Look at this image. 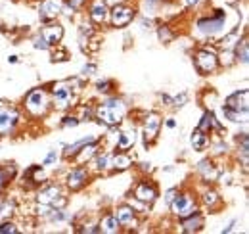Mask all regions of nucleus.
<instances>
[{
    "mask_svg": "<svg viewBox=\"0 0 249 234\" xmlns=\"http://www.w3.org/2000/svg\"><path fill=\"white\" fill-rule=\"evenodd\" d=\"M126 114H128V108H126L123 98L117 94H109L98 106H94V117L98 119L100 125H106L107 129L119 127L124 121Z\"/></svg>",
    "mask_w": 249,
    "mask_h": 234,
    "instance_id": "nucleus-1",
    "label": "nucleus"
},
{
    "mask_svg": "<svg viewBox=\"0 0 249 234\" xmlns=\"http://www.w3.org/2000/svg\"><path fill=\"white\" fill-rule=\"evenodd\" d=\"M226 20H228V12L222 8H215L211 16H203L197 18L196 21V31L199 37L203 39H217L226 35L230 29H226Z\"/></svg>",
    "mask_w": 249,
    "mask_h": 234,
    "instance_id": "nucleus-2",
    "label": "nucleus"
},
{
    "mask_svg": "<svg viewBox=\"0 0 249 234\" xmlns=\"http://www.w3.org/2000/svg\"><path fill=\"white\" fill-rule=\"evenodd\" d=\"M23 110L27 112V116L33 119H40L46 117L48 112L52 110V100H50V90L44 87L31 88L27 92V96L23 98Z\"/></svg>",
    "mask_w": 249,
    "mask_h": 234,
    "instance_id": "nucleus-3",
    "label": "nucleus"
},
{
    "mask_svg": "<svg viewBox=\"0 0 249 234\" xmlns=\"http://www.w3.org/2000/svg\"><path fill=\"white\" fill-rule=\"evenodd\" d=\"M77 92L79 88L75 87L73 81H58L52 83L50 87V100H52V108L56 110H69L77 104Z\"/></svg>",
    "mask_w": 249,
    "mask_h": 234,
    "instance_id": "nucleus-4",
    "label": "nucleus"
},
{
    "mask_svg": "<svg viewBox=\"0 0 249 234\" xmlns=\"http://www.w3.org/2000/svg\"><path fill=\"white\" fill-rule=\"evenodd\" d=\"M215 46H203L194 54V67L199 75H211L218 69V56Z\"/></svg>",
    "mask_w": 249,
    "mask_h": 234,
    "instance_id": "nucleus-5",
    "label": "nucleus"
},
{
    "mask_svg": "<svg viewBox=\"0 0 249 234\" xmlns=\"http://www.w3.org/2000/svg\"><path fill=\"white\" fill-rule=\"evenodd\" d=\"M169 209H171V215L175 219H182V217H186L190 213H194L196 209H199V202H197L196 194L178 190V194L169 204Z\"/></svg>",
    "mask_w": 249,
    "mask_h": 234,
    "instance_id": "nucleus-6",
    "label": "nucleus"
},
{
    "mask_svg": "<svg viewBox=\"0 0 249 234\" xmlns=\"http://www.w3.org/2000/svg\"><path fill=\"white\" fill-rule=\"evenodd\" d=\"M136 18V8L130 6L128 2H123V4H115L109 8V23L111 27L115 29H124L128 27Z\"/></svg>",
    "mask_w": 249,
    "mask_h": 234,
    "instance_id": "nucleus-7",
    "label": "nucleus"
},
{
    "mask_svg": "<svg viewBox=\"0 0 249 234\" xmlns=\"http://www.w3.org/2000/svg\"><path fill=\"white\" fill-rule=\"evenodd\" d=\"M163 127V117L157 112H148L144 114L142 119V138H144V146L150 148L159 138V131Z\"/></svg>",
    "mask_w": 249,
    "mask_h": 234,
    "instance_id": "nucleus-8",
    "label": "nucleus"
},
{
    "mask_svg": "<svg viewBox=\"0 0 249 234\" xmlns=\"http://www.w3.org/2000/svg\"><path fill=\"white\" fill-rule=\"evenodd\" d=\"M90 176H92V171L89 167L77 165V167L67 171V175H65V188L71 190V192H79V190H83L90 182Z\"/></svg>",
    "mask_w": 249,
    "mask_h": 234,
    "instance_id": "nucleus-9",
    "label": "nucleus"
},
{
    "mask_svg": "<svg viewBox=\"0 0 249 234\" xmlns=\"http://www.w3.org/2000/svg\"><path fill=\"white\" fill-rule=\"evenodd\" d=\"M19 112L16 108H0V136H10L19 125Z\"/></svg>",
    "mask_w": 249,
    "mask_h": 234,
    "instance_id": "nucleus-10",
    "label": "nucleus"
},
{
    "mask_svg": "<svg viewBox=\"0 0 249 234\" xmlns=\"http://www.w3.org/2000/svg\"><path fill=\"white\" fill-rule=\"evenodd\" d=\"M89 20L96 27H102L109 23V6L106 0H89Z\"/></svg>",
    "mask_w": 249,
    "mask_h": 234,
    "instance_id": "nucleus-11",
    "label": "nucleus"
},
{
    "mask_svg": "<svg viewBox=\"0 0 249 234\" xmlns=\"http://www.w3.org/2000/svg\"><path fill=\"white\" fill-rule=\"evenodd\" d=\"M113 213H115V217H117L121 229H124V231H136V229H138V225H140L138 213H136L128 204L117 205Z\"/></svg>",
    "mask_w": 249,
    "mask_h": 234,
    "instance_id": "nucleus-12",
    "label": "nucleus"
},
{
    "mask_svg": "<svg viewBox=\"0 0 249 234\" xmlns=\"http://www.w3.org/2000/svg\"><path fill=\"white\" fill-rule=\"evenodd\" d=\"M134 198L140 200V202H144V204H150V205L156 204V200L159 198L157 184L152 182V180H148V178L140 180V182L134 186Z\"/></svg>",
    "mask_w": 249,
    "mask_h": 234,
    "instance_id": "nucleus-13",
    "label": "nucleus"
},
{
    "mask_svg": "<svg viewBox=\"0 0 249 234\" xmlns=\"http://www.w3.org/2000/svg\"><path fill=\"white\" fill-rule=\"evenodd\" d=\"M62 196H65V190H63L62 184H44L36 192V204H46L50 207H54V204Z\"/></svg>",
    "mask_w": 249,
    "mask_h": 234,
    "instance_id": "nucleus-14",
    "label": "nucleus"
},
{
    "mask_svg": "<svg viewBox=\"0 0 249 234\" xmlns=\"http://www.w3.org/2000/svg\"><path fill=\"white\" fill-rule=\"evenodd\" d=\"M62 2L63 0H40L38 8H36L38 10V20L42 23L58 20L60 14H62Z\"/></svg>",
    "mask_w": 249,
    "mask_h": 234,
    "instance_id": "nucleus-15",
    "label": "nucleus"
},
{
    "mask_svg": "<svg viewBox=\"0 0 249 234\" xmlns=\"http://www.w3.org/2000/svg\"><path fill=\"white\" fill-rule=\"evenodd\" d=\"M178 221H180V231L186 234L199 233V231H203V227H205V215H203L199 209H196L194 213H190V215L178 219Z\"/></svg>",
    "mask_w": 249,
    "mask_h": 234,
    "instance_id": "nucleus-16",
    "label": "nucleus"
},
{
    "mask_svg": "<svg viewBox=\"0 0 249 234\" xmlns=\"http://www.w3.org/2000/svg\"><path fill=\"white\" fill-rule=\"evenodd\" d=\"M40 35H42V39H44L50 46H56V44L62 42V39H63V25L58 20L46 21V23L42 25V29H40Z\"/></svg>",
    "mask_w": 249,
    "mask_h": 234,
    "instance_id": "nucleus-17",
    "label": "nucleus"
},
{
    "mask_svg": "<svg viewBox=\"0 0 249 234\" xmlns=\"http://www.w3.org/2000/svg\"><path fill=\"white\" fill-rule=\"evenodd\" d=\"M224 106L232 108V110H238V112H249V90L242 88V90H236L234 94L226 96Z\"/></svg>",
    "mask_w": 249,
    "mask_h": 234,
    "instance_id": "nucleus-18",
    "label": "nucleus"
},
{
    "mask_svg": "<svg viewBox=\"0 0 249 234\" xmlns=\"http://www.w3.org/2000/svg\"><path fill=\"white\" fill-rule=\"evenodd\" d=\"M196 171H197V175L201 176V180L205 182V184H209V182H215L218 178V169L217 165H215V161L211 159V157H205V159H201L199 163H197V167H196Z\"/></svg>",
    "mask_w": 249,
    "mask_h": 234,
    "instance_id": "nucleus-19",
    "label": "nucleus"
},
{
    "mask_svg": "<svg viewBox=\"0 0 249 234\" xmlns=\"http://www.w3.org/2000/svg\"><path fill=\"white\" fill-rule=\"evenodd\" d=\"M199 204L203 207H207L209 211H217L222 207V196L218 194L213 186H205L199 194Z\"/></svg>",
    "mask_w": 249,
    "mask_h": 234,
    "instance_id": "nucleus-20",
    "label": "nucleus"
},
{
    "mask_svg": "<svg viewBox=\"0 0 249 234\" xmlns=\"http://www.w3.org/2000/svg\"><path fill=\"white\" fill-rule=\"evenodd\" d=\"M100 146H102V140H100V138H94V140H90L89 144H85V146L77 152V156L73 157V161H75L77 165H87L94 156L100 152Z\"/></svg>",
    "mask_w": 249,
    "mask_h": 234,
    "instance_id": "nucleus-21",
    "label": "nucleus"
},
{
    "mask_svg": "<svg viewBox=\"0 0 249 234\" xmlns=\"http://www.w3.org/2000/svg\"><path fill=\"white\" fill-rule=\"evenodd\" d=\"M197 129L203 131V133H207V135H211L213 131H217L218 135H224V133H226V131L222 129V125L218 123V119L215 117L213 110H205V112H203V116H201L199 123H197Z\"/></svg>",
    "mask_w": 249,
    "mask_h": 234,
    "instance_id": "nucleus-22",
    "label": "nucleus"
},
{
    "mask_svg": "<svg viewBox=\"0 0 249 234\" xmlns=\"http://www.w3.org/2000/svg\"><path fill=\"white\" fill-rule=\"evenodd\" d=\"M132 165H134V159H132L126 152H115V154H111V157H109V171L123 173L126 169H130Z\"/></svg>",
    "mask_w": 249,
    "mask_h": 234,
    "instance_id": "nucleus-23",
    "label": "nucleus"
},
{
    "mask_svg": "<svg viewBox=\"0 0 249 234\" xmlns=\"http://www.w3.org/2000/svg\"><path fill=\"white\" fill-rule=\"evenodd\" d=\"M23 180L29 182L31 186H40V184H44V182H46V167H42V165H31L29 169H25Z\"/></svg>",
    "mask_w": 249,
    "mask_h": 234,
    "instance_id": "nucleus-24",
    "label": "nucleus"
},
{
    "mask_svg": "<svg viewBox=\"0 0 249 234\" xmlns=\"http://www.w3.org/2000/svg\"><path fill=\"white\" fill-rule=\"evenodd\" d=\"M136 144V131L134 127L126 129V131H117V142H115V148L119 152H126Z\"/></svg>",
    "mask_w": 249,
    "mask_h": 234,
    "instance_id": "nucleus-25",
    "label": "nucleus"
},
{
    "mask_svg": "<svg viewBox=\"0 0 249 234\" xmlns=\"http://www.w3.org/2000/svg\"><path fill=\"white\" fill-rule=\"evenodd\" d=\"M109 157H111L109 152H98L92 159L89 161L90 165H87V167L90 171H94V173H107L109 171Z\"/></svg>",
    "mask_w": 249,
    "mask_h": 234,
    "instance_id": "nucleus-26",
    "label": "nucleus"
},
{
    "mask_svg": "<svg viewBox=\"0 0 249 234\" xmlns=\"http://www.w3.org/2000/svg\"><path fill=\"white\" fill-rule=\"evenodd\" d=\"M98 227H100V233L102 234H117L123 231L121 225H119V221H117V217H115V213H106L100 219Z\"/></svg>",
    "mask_w": 249,
    "mask_h": 234,
    "instance_id": "nucleus-27",
    "label": "nucleus"
},
{
    "mask_svg": "<svg viewBox=\"0 0 249 234\" xmlns=\"http://www.w3.org/2000/svg\"><path fill=\"white\" fill-rule=\"evenodd\" d=\"M190 144H192V150L194 152H205L207 148L211 146V138L207 133L196 129L192 135H190Z\"/></svg>",
    "mask_w": 249,
    "mask_h": 234,
    "instance_id": "nucleus-28",
    "label": "nucleus"
},
{
    "mask_svg": "<svg viewBox=\"0 0 249 234\" xmlns=\"http://www.w3.org/2000/svg\"><path fill=\"white\" fill-rule=\"evenodd\" d=\"M234 56H236V63L248 65V61H249V42H248V37H246V35H242V39L236 42V46H234Z\"/></svg>",
    "mask_w": 249,
    "mask_h": 234,
    "instance_id": "nucleus-29",
    "label": "nucleus"
},
{
    "mask_svg": "<svg viewBox=\"0 0 249 234\" xmlns=\"http://www.w3.org/2000/svg\"><path fill=\"white\" fill-rule=\"evenodd\" d=\"M16 213H18V204H16V200L6 198V200L0 204V223H4V221H12Z\"/></svg>",
    "mask_w": 249,
    "mask_h": 234,
    "instance_id": "nucleus-30",
    "label": "nucleus"
},
{
    "mask_svg": "<svg viewBox=\"0 0 249 234\" xmlns=\"http://www.w3.org/2000/svg\"><path fill=\"white\" fill-rule=\"evenodd\" d=\"M94 138H96L94 135H89V136H83L81 140H77V142H73V144H67L65 150L62 152V156L65 157V159H73V157L77 156V152L85 146V144H89L90 140H94Z\"/></svg>",
    "mask_w": 249,
    "mask_h": 234,
    "instance_id": "nucleus-31",
    "label": "nucleus"
},
{
    "mask_svg": "<svg viewBox=\"0 0 249 234\" xmlns=\"http://www.w3.org/2000/svg\"><path fill=\"white\" fill-rule=\"evenodd\" d=\"M220 110H222L224 119H228L232 123H244V125L248 123V112H238V110H232V108H226V106H222Z\"/></svg>",
    "mask_w": 249,
    "mask_h": 234,
    "instance_id": "nucleus-32",
    "label": "nucleus"
},
{
    "mask_svg": "<svg viewBox=\"0 0 249 234\" xmlns=\"http://www.w3.org/2000/svg\"><path fill=\"white\" fill-rule=\"evenodd\" d=\"M14 176H16V165L14 163H10L8 167H0V192L8 186L10 180H14Z\"/></svg>",
    "mask_w": 249,
    "mask_h": 234,
    "instance_id": "nucleus-33",
    "label": "nucleus"
},
{
    "mask_svg": "<svg viewBox=\"0 0 249 234\" xmlns=\"http://www.w3.org/2000/svg\"><path fill=\"white\" fill-rule=\"evenodd\" d=\"M175 37H177V33L171 29L169 25H159V27H157V39H159V42L171 44V42L175 40Z\"/></svg>",
    "mask_w": 249,
    "mask_h": 234,
    "instance_id": "nucleus-34",
    "label": "nucleus"
},
{
    "mask_svg": "<svg viewBox=\"0 0 249 234\" xmlns=\"http://www.w3.org/2000/svg\"><path fill=\"white\" fill-rule=\"evenodd\" d=\"M115 88H117V85H115L113 79H102V81L96 83V92H100V94H104V96L113 94Z\"/></svg>",
    "mask_w": 249,
    "mask_h": 234,
    "instance_id": "nucleus-35",
    "label": "nucleus"
},
{
    "mask_svg": "<svg viewBox=\"0 0 249 234\" xmlns=\"http://www.w3.org/2000/svg\"><path fill=\"white\" fill-rule=\"evenodd\" d=\"M163 4H165V0H144L142 2V10H144L146 16H154Z\"/></svg>",
    "mask_w": 249,
    "mask_h": 234,
    "instance_id": "nucleus-36",
    "label": "nucleus"
},
{
    "mask_svg": "<svg viewBox=\"0 0 249 234\" xmlns=\"http://www.w3.org/2000/svg\"><path fill=\"white\" fill-rule=\"evenodd\" d=\"M77 119H79V123H89V121L96 119V117H94V106L92 104L81 106V114L77 116Z\"/></svg>",
    "mask_w": 249,
    "mask_h": 234,
    "instance_id": "nucleus-37",
    "label": "nucleus"
},
{
    "mask_svg": "<svg viewBox=\"0 0 249 234\" xmlns=\"http://www.w3.org/2000/svg\"><path fill=\"white\" fill-rule=\"evenodd\" d=\"M126 204L130 205V207H132V209H134V211H136L138 215H146V213H150V207H152L150 204H144V202L136 200L134 196H132V200H128Z\"/></svg>",
    "mask_w": 249,
    "mask_h": 234,
    "instance_id": "nucleus-38",
    "label": "nucleus"
},
{
    "mask_svg": "<svg viewBox=\"0 0 249 234\" xmlns=\"http://www.w3.org/2000/svg\"><path fill=\"white\" fill-rule=\"evenodd\" d=\"M50 50H52V61H67L69 59V52L62 48L60 44H56V48L52 46Z\"/></svg>",
    "mask_w": 249,
    "mask_h": 234,
    "instance_id": "nucleus-39",
    "label": "nucleus"
},
{
    "mask_svg": "<svg viewBox=\"0 0 249 234\" xmlns=\"http://www.w3.org/2000/svg\"><path fill=\"white\" fill-rule=\"evenodd\" d=\"M58 159H60V152L58 150H50L48 154H46V157H44V161H42V167H54L56 163H58Z\"/></svg>",
    "mask_w": 249,
    "mask_h": 234,
    "instance_id": "nucleus-40",
    "label": "nucleus"
},
{
    "mask_svg": "<svg viewBox=\"0 0 249 234\" xmlns=\"http://www.w3.org/2000/svg\"><path fill=\"white\" fill-rule=\"evenodd\" d=\"M33 48H35V50H40V52H46V50H50L52 46H50V44L42 39V35L38 33V35L33 39Z\"/></svg>",
    "mask_w": 249,
    "mask_h": 234,
    "instance_id": "nucleus-41",
    "label": "nucleus"
},
{
    "mask_svg": "<svg viewBox=\"0 0 249 234\" xmlns=\"http://www.w3.org/2000/svg\"><path fill=\"white\" fill-rule=\"evenodd\" d=\"M21 233L19 229H18V225L14 223V221H4V223H0V234H18Z\"/></svg>",
    "mask_w": 249,
    "mask_h": 234,
    "instance_id": "nucleus-42",
    "label": "nucleus"
},
{
    "mask_svg": "<svg viewBox=\"0 0 249 234\" xmlns=\"http://www.w3.org/2000/svg\"><path fill=\"white\" fill-rule=\"evenodd\" d=\"M79 125V119H77V116H65L60 121V127L62 129H75Z\"/></svg>",
    "mask_w": 249,
    "mask_h": 234,
    "instance_id": "nucleus-43",
    "label": "nucleus"
},
{
    "mask_svg": "<svg viewBox=\"0 0 249 234\" xmlns=\"http://www.w3.org/2000/svg\"><path fill=\"white\" fill-rule=\"evenodd\" d=\"M186 102H188V94L186 92H180L178 96H175V98H173V104H171V106H173V108H177V110H180Z\"/></svg>",
    "mask_w": 249,
    "mask_h": 234,
    "instance_id": "nucleus-44",
    "label": "nucleus"
},
{
    "mask_svg": "<svg viewBox=\"0 0 249 234\" xmlns=\"http://www.w3.org/2000/svg\"><path fill=\"white\" fill-rule=\"evenodd\" d=\"M96 71H98V65L96 63H85L83 69H81V75L83 77H92Z\"/></svg>",
    "mask_w": 249,
    "mask_h": 234,
    "instance_id": "nucleus-45",
    "label": "nucleus"
},
{
    "mask_svg": "<svg viewBox=\"0 0 249 234\" xmlns=\"http://www.w3.org/2000/svg\"><path fill=\"white\" fill-rule=\"evenodd\" d=\"M65 2H67V4H71V6H73V8L77 10V12H79L81 8H85V6L89 4V0H65Z\"/></svg>",
    "mask_w": 249,
    "mask_h": 234,
    "instance_id": "nucleus-46",
    "label": "nucleus"
},
{
    "mask_svg": "<svg viewBox=\"0 0 249 234\" xmlns=\"http://www.w3.org/2000/svg\"><path fill=\"white\" fill-rule=\"evenodd\" d=\"M178 194V188H169L167 192H165V204L169 205L171 202H173V198Z\"/></svg>",
    "mask_w": 249,
    "mask_h": 234,
    "instance_id": "nucleus-47",
    "label": "nucleus"
},
{
    "mask_svg": "<svg viewBox=\"0 0 249 234\" xmlns=\"http://www.w3.org/2000/svg\"><path fill=\"white\" fill-rule=\"evenodd\" d=\"M236 225H238V219H232V221H230V223H228V225H226V227H224V229H222V234H228V233H232V231H234V227H236Z\"/></svg>",
    "mask_w": 249,
    "mask_h": 234,
    "instance_id": "nucleus-48",
    "label": "nucleus"
},
{
    "mask_svg": "<svg viewBox=\"0 0 249 234\" xmlns=\"http://www.w3.org/2000/svg\"><path fill=\"white\" fill-rule=\"evenodd\" d=\"M226 144H224V142H222V138H220V142H218V144H215V146H213V150H215V154H224V152H226Z\"/></svg>",
    "mask_w": 249,
    "mask_h": 234,
    "instance_id": "nucleus-49",
    "label": "nucleus"
},
{
    "mask_svg": "<svg viewBox=\"0 0 249 234\" xmlns=\"http://www.w3.org/2000/svg\"><path fill=\"white\" fill-rule=\"evenodd\" d=\"M159 98H161V102H163L165 106H171V104H173V96H169V94H161Z\"/></svg>",
    "mask_w": 249,
    "mask_h": 234,
    "instance_id": "nucleus-50",
    "label": "nucleus"
},
{
    "mask_svg": "<svg viewBox=\"0 0 249 234\" xmlns=\"http://www.w3.org/2000/svg\"><path fill=\"white\" fill-rule=\"evenodd\" d=\"M165 127L167 129H177V121L173 117H169V119H165Z\"/></svg>",
    "mask_w": 249,
    "mask_h": 234,
    "instance_id": "nucleus-51",
    "label": "nucleus"
},
{
    "mask_svg": "<svg viewBox=\"0 0 249 234\" xmlns=\"http://www.w3.org/2000/svg\"><path fill=\"white\" fill-rule=\"evenodd\" d=\"M140 169H142V171H148V173H150V171H154V167H152V163H150V161H148V163H140Z\"/></svg>",
    "mask_w": 249,
    "mask_h": 234,
    "instance_id": "nucleus-52",
    "label": "nucleus"
},
{
    "mask_svg": "<svg viewBox=\"0 0 249 234\" xmlns=\"http://www.w3.org/2000/svg\"><path fill=\"white\" fill-rule=\"evenodd\" d=\"M123 2H128V0H106V4L111 8V6H115V4H123Z\"/></svg>",
    "mask_w": 249,
    "mask_h": 234,
    "instance_id": "nucleus-53",
    "label": "nucleus"
},
{
    "mask_svg": "<svg viewBox=\"0 0 249 234\" xmlns=\"http://www.w3.org/2000/svg\"><path fill=\"white\" fill-rule=\"evenodd\" d=\"M184 4H186L188 8H194V6H197V4H199V0H184Z\"/></svg>",
    "mask_w": 249,
    "mask_h": 234,
    "instance_id": "nucleus-54",
    "label": "nucleus"
},
{
    "mask_svg": "<svg viewBox=\"0 0 249 234\" xmlns=\"http://www.w3.org/2000/svg\"><path fill=\"white\" fill-rule=\"evenodd\" d=\"M8 61H10V63H16V61H18V56H10Z\"/></svg>",
    "mask_w": 249,
    "mask_h": 234,
    "instance_id": "nucleus-55",
    "label": "nucleus"
}]
</instances>
